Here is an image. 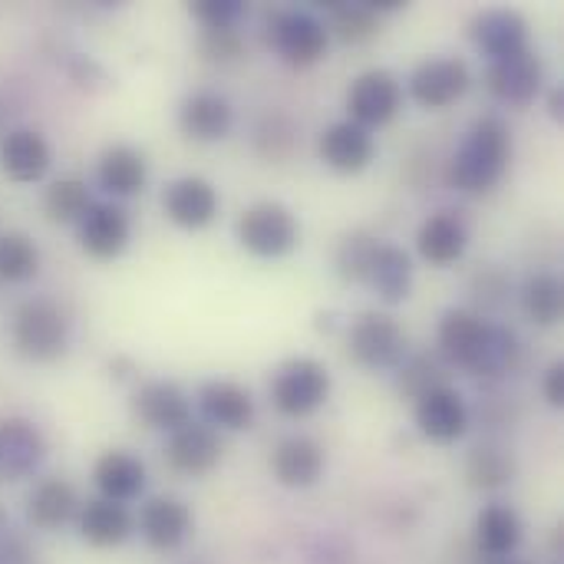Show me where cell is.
<instances>
[{
	"label": "cell",
	"instance_id": "9c48e42d",
	"mask_svg": "<svg viewBox=\"0 0 564 564\" xmlns=\"http://www.w3.org/2000/svg\"><path fill=\"white\" fill-rule=\"evenodd\" d=\"M473 76L469 66L456 56H436L426 59L413 69L410 76V96L423 106V109H446L453 102H459L469 89Z\"/></svg>",
	"mask_w": 564,
	"mask_h": 564
},
{
	"label": "cell",
	"instance_id": "e575fe53",
	"mask_svg": "<svg viewBox=\"0 0 564 564\" xmlns=\"http://www.w3.org/2000/svg\"><path fill=\"white\" fill-rule=\"evenodd\" d=\"M327 13H330V26L334 33L344 40V43H367L377 36V13L367 10V3H344V0H334V3H324Z\"/></svg>",
	"mask_w": 564,
	"mask_h": 564
},
{
	"label": "cell",
	"instance_id": "5b68a950",
	"mask_svg": "<svg viewBox=\"0 0 564 564\" xmlns=\"http://www.w3.org/2000/svg\"><path fill=\"white\" fill-rule=\"evenodd\" d=\"M327 393H330V373L324 364H317L311 357L288 360L271 380L274 410L284 416H294V420L321 410L327 403Z\"/></svg>",
	"mask_w": 564,
	"mask_h": 564
},
{
	"label": "cell",
	"instance_id": "6da1fadb",
	"mask_svg": "<svg viewBox=\"0 0 564 564\" xmlns=\"http://www.w3.org/2000/svg\"><path fill=\"white\" fill-rule=\"evenodd\" d=\"M440 357L473 377H502L519 360V337L476 311L453 307L440 321Z\"/></svg>",
	"mask_w": 564,
	"mask_h": 564
},
{
	"label": "cell",
	"instance_id": "603a6c76",
	"mask_svg": "<svg viewBox=\"0 0 564 564\" xmlns=\"http://www.w3.org/2000/svg\"><path fill=\"white\" fill-rule=\"evenodd\" d=\"M271 469L284 489H311L324 473V449L307 436H291L274 449Z\"/></svg>",
	"mask_w": 564,
	"mask_h": 564
},
{
	"label": "cell",
	"instance_id": "44dd1931",
	"mask_svg": "<svg viewBox=\"0 0 564 564\" xmlns=\"http://www.w3.org/2000/svg\"><path fill=\"white\" fill-rule=\"evenodd\" d=\"M198 406H202V416L208 420V426H218V430H248L254 423V400L245 387L238 383H228V380H212L202 387L198 393Z\"/></svg>",
	"mask_w": 564,
	"mask_h": 564
},
{
	"label": "cell",
	"instance_id": "d6a6232c",
	"mask_svg": "<svg viewBox=\"0 0 564 564\" xmlns=\"http://www.w3.org/2000/svg\"><path fill=\"white\" fill-rule=\"evenodd\" d=\"M93 198H89V188L83 178L76 175H66V178H56L46 195H43V212L50 221L56 225H79V218L89 212Z\"/></svg>",
	"mask_w": 564,
	"mask_h": 564
},
{
	"label": "cell",
	"instance_id": "b9f144b4",
	"mask_svg": "<svg viewBox=\"0 0 564 564\" xmlns=\"http://www.w3.org/2000/svg\"><path fill=\"white\" fill-rule=\"evenodd\" d=\"M542 390H545V400H549V406H555V410H562L564 406V364H552L549 370H545V383H542Z\"/></svg>",
	"mask_w": 564,
	"mask_h": 564
},
{
	"label": "cell",
	"instance_id": "f6af8a7d",
	"mask_svg": "<svg viewBox=\"0 0 564 564\" xmlns=\"http://www.w3.org/2000/svg\"><path fill=\"white\" fill-rule=\"evenodd\" d=\"M0 122H3V116H0Z\"/></svg>",
	"mask_w": 564,
	"mask_h": 564
},
{
	"label": "cell",
	"instance_id": "7402d4cb",
	"mask_svg": "<svg viewBox=\"0 0 564 564\" xmlns=\"http://www.w3.org/2000/svg\"><path fill=\"white\" fill-rule=\"evenodd\" d=\"M76 516H79V499L66 479H43L26 496V522L36 532H59Z\"/></svg>",
	"mask_w": 564,
	"mask_h": 564
},
{
	"label": "cell",
	"instance_id": "60d3db41",
	"mask_svg": "<svg viewBox=\"0 0 564 564\" xmlns=\"http://www.w3.org/2000/svg\"><path fill=\"white\" fill-rule=\"evenodd\" d=\"M198 46H202V53L208 59H218V63H228V59L241 56V36L235 30H205Z\"/></svg>",
	"mask_w": 564,
	"mask_h": 564
},
{
	"label": "cell",
	"instance_id": "74e56055",
	"mask_svg": "<svg viewBox=\"0 0 564 564\" xmlns=\"http://www.w3.org/2000/svg\"><path fill=\"white\" fill-rule=\"evenodd\" d=\"M294 135H297V129H294V122H291L284 112H268V116L258 122V129H254V145H258V152H261L264 159L281 162V159L291 155Z\"/></svg>",
	"mask_w": 564,
	"mask_h": 564
},
{
	"label": "cell",
	"instance_id": "7bdbcfd3",
	"mask_svg": "<svg viewBox=\"0 0 564 564\" xmlns=\"http://www.w3.org/2000/svg\"><path fill=\"white\" fill-rule=\"evenodd\" d=\"M549 112H552V119H564V89L562 86H555V89H552V96H549Z\"/></svg>",
	"mask_w": 564,
	"mask_h": 564
},
{
	"label": "cell",
	"instance_id": "7a4b0ae2",
	"mask_svg": "<svg viewBox=\"0 0 564 564\" xmlns=\"http://www.w3.org/2000/svg\"><path fill=\"white\" fill-rule=\"evenodd\" d=\"M512 159V132L499 116H482L466 132L463 145L453 155L449 182L466 195H482L496 188Z\"/></svg>",
	"mask_w": 564,
	"mask_h": 564
},
{
	"label": "cell",
	"instance_id": "277c9868",
	"mask_svg": "<svg viewBox=\"0 0 564 564\" xmlns=\"http://www.w3.org/2000/svg\"><path fill=\"white\" fill-rule=\"evenodd\" d=\"M238 241L254 258H284L301 241V225L291 208L278 202H258L241 212L238 218Z\"/></svg>",
	"mask_w": 564,
	"mask_h": 564
},
{
	"label": "cell",
	"instance_id": "2e32d148",
	"mask_svg": "<svg viewBox=\"0 0 564 564\" xmlns=\"http://www.w3.org/2000/svg\"><path fill=\"white\" fill-rule=\"evenodd\" d=\"M139 532L149 549L155 552H175L188 542L192 535V512L185 502L159 496L149 499L139 512Z\"/></svg>",
	"mask_w": 564,
	"mask_h": 564
},
{
	"label": "cell",
	"instance_id": "3957f363",
	"mask_svg": "<svg viewBox=\"0 0 564 564\" xmlns=\"http://www.w3.org/2000/svg\"><path fill=\"white\" fill-rule=\"evenodd\" d=\"M10 334H13V347L23 360L53 364L66 354L69 321L53 301L33 297V301H23L17 307Z\"/></svg>",
	"mask_w": 564,
	"mask_h": 564
},
{
	"label": "cell",
	"instance_id": "f546056e",
	"mask_svg": "<svg viewBox=\"0 0 564 564\" xmlns=\"http://www.w3.org/2000/svg\"><path fill=\"white\" fill-rule=\"evenodd\" d=\"M476 542L486 558H512L522 545V519L509 506H489L476 519Z\"/></svg>",
	"mask_w": 564,
	"mask_h": 564
},
{
	"label": "cell",
	"instance_id": "ab89813d",
	"mask_svg": "<svg viewBox=\"0 0 564 564\" xmlns=\"http://www.w3.org/2000/svg\"><path fill=\"white\" fill-rule=\"evenodd\" d=\"M0 564H40L23 532L13 529L10 516L0 509Z\"/></svg>",
	"mask_w": 564,
	"mask_h": 564
},
{
	"label": "cell",
	"instance_id": "ba28073f",
	"mask_svg": "<svg viewBox=\"0 0 564 564\" xmlns=\"http://www.w3.org/2000/svg\"><path fill=\"white\" fill-rule=\"evenodd\" d=\"M403 106V86L390 69H367L364 76L354 79L350 93H347V109H350V122L370 129L387 126Z\"/></svg>",
	"mask_w": 564,
	"mask_h": 564
},
{
	"label": "cell",
	"instance_id": "836d02e7",
	"mask_svg": "<svg viewBox=\"0 0 564 564\" xmlns=\"http://www.w3.org/2000/svg\"><path fill=\"white\" fill-rule=\"evenodd\" d=\"M36 268H40V251L33 238L20 231L0 235V281L3 284H23L36 274Z\"/></svg>",
	"mask_w": 564,
	"mask_h": 564
},
{
	"label": "cell",
	"instance_id": "83f0119b",
	"mask_svg": "<svg viewBox=\"0 0 564 564\" xmlns=\"http://www.w3.org/2000/svg\"><path fill=\"white\" fill-rule=\"evenodd\" d=\"M145 155L132 145H109L102 155H99V169H96V178H99V188L116 195V198H129L135 192H142L145 185Z\"/></svg>",
	"mask_w": 564,
	"mask_h": 564
},
{
	"label": "cell",
	"instance_id": "52a82bcc",
	"mask_svg": "<svg viewBox=\"0 0 564 564\" xmlns=\"http://www.w3.org/2000/svg\"><path fill=\"white\" fill-rule=\"evenodd\" d=\"M268 43L288 66H314L327 53V26L304 10H278L268 17Z\"/></svg>",
	"mask_w": 564,
	"mask_h": 564
},
{
	"label": "cell",
	"instance_id": "4dcf8cb0",
	"mask_svg": "<svg viewBox=\"0 0 564 564\" xmlns=\"http://www.w3.org/2000/svg\"><path fill=\"white\" fill-rule=\"evenodd\" d=\"M522 311L532 324L539 327H552L562 321L564 311V288L562 281L549 271H539L525 281L522 288Z\"/></svg>",
	"mask_w": 564,
	"mask_h": 564
},
{
	"label": "cell",
	"instance_id": "cb8c5ba5",
	"mask_svg": "<svg viewBox=\"0 0 564 564\" xmlns=\"http://www.w3.org/2000/svg\"><path fill=\"white\" fill-rule=\"evenodd\" d=\"M235 112L218 93H195L178 109V126L195 142H218L231 132Z\"/></svg>",
	"mask_w": 564,
	"mask_h": 564
},
{
	"label": "cell",
	"instance_id": "d590c367",
	"mask_svg": "<svg viewBox=\"0 0 564 564\" xmlns=\"http://www.w3.org/2000/svg\"><path fill=\"white\" fill-rule=\"evenodd\" d=\"M446 387V364L436 354H420L400 364V390L413 400H420L423 393Z\"/></svg>",
	"mask_w": 564,
	"mask_h": 564
},
{
	"label": "cell",
	"instance_id": "d6986e66",
	"mask_svg": "<svg viewBox=\"0 0 564 564\" xmlns=\"http://www.w3.org/2000/svg\"><path fill=\"white\" fill-rule=\"evenodd\" d=\"M473 43L489 59H506L529 50V23L519 10H486L473 20Z\"/></svg>",
	"mask_w": 564,
	"mask_h": 564
},
{
	"label": "cell",
	"instance_id": "ac0fdd59",
	"mask_svg": "<svg viewBox=\"0 0 564 564\" xmlns=\"http://www.w3.org/2000/svg\"><path fill=\"white\" fill-rule=\"evenodd\" d=\"M169 466L182 476H208L221 459V440L205 423H185L169 440Z\"/></svg>",
	"mask_w": 564,
	"mask_h": 564
},
{
	"label": "cell",
	"instance_id": "d4e9b609",
	"mask_svg": "<svg viewBox=\"0 0 564 564\" xmlns=\"http://www.w3.org/2000/svg\"><path fill=\"white\" fill-rule=\"evenodd\" d=\"M367 284L377 291L383 304H403L413 291V261L403 248L397 245H377L370 268H367Z\"/></svg>",
	"mask_w": 564,
	"mask_h": 564
},
{
	"label": "cell",
	"instance_id": "9a60e30c",
	"mask_svg": "<svg viewBox=\"0 0 564 564\" xmlns=\"http://www.w3.org/2000/svg\"><path fill=\"white\" fill-rule=\"evenodd\" d=\"M317 149H321L324 165L334 169V172H340V175H357V172H364V169L373 162V155H377L373 135H370L364 126L350 122V119L327 126V129L321 132Z\"/></svg>",
	"mask_w": 564,
	"mask_h": 564
},
{
	"label": "cell",
	"instance_id": "4fadbf2b",
	"mask_svg": "<svg viewBox=\"0 0 564 564\" xmlns=\"http://www.w3.org/2000/svg\"><path fill=\"white\" fill-rule=\"evenodd\" d=\"M129 245V215L119 205L93 202L79 218V248L96 261H112Z\"/></svg>",
	"mask_w": 564,
	"mask_h": 564
},
{
	"label": "cell",
	"instance_id": "8992f818",
	"mask_svg": "<svg viewBox=\"0 0 564 564\" xmlns=\"http://www.w3.org/2000/svg\"><path fill=\"white\" fill-rule=\"evenodd\" d=\"M347 350L364 370H397L406 360V330L390 314H364L347 334Z\"/></svg>",
	"mask_w": 564,
	"mask_h": 564
},
{
	"label": "cell",
	"instance_id": "5bb4252c",
	"mask_svg": "<svg viewBox=\"0 0 564 564\" xmlns=\"http://www.w3.org/2000/svg\"><path fill=\"white\" fill-rule=\"evenodd\" d=\"M43 456V433L30 420H0V482H20L33 476Z\"/></svg>",
	"mask_w": 564,
	"mask_h": 564
},
{
	"label": "cell",
	"instance_id": "e0dca14e",
	"mask_svg": "<svg viewBox=\"0 0 564 564\" xmlns=\"http://www.w3.org/2000/svg\"><path fill=\"white\" fill-rule=\"evenodd\" d=\"M132 410L149 430L175 433L185 423H192V403H188L185 390L169 380H152V383L139 387V393L132 397Z\"/></svg>",
	"mask_w": 564,
	"mask_h": 564
},
{
	"label": "cell",
	"instance_id": "ffe728a7",
	"mask_svg": "<svg viewBox=\"0 0 564 564\" xmlns=\"http://www.w3.org/2000/svg\"><path fill=\"white\" fill-rule=\"evenodd\" d=\"M53 155L46 139L36 129H10L0 139V169L13 182H40L50 169Z\"/></svg>",
	"mask_w": 564,
	"mask_h": 564
},
{
	"label": "cell",
	"instance_id": "f35d334b",
	"mask_svg": "<svg viewBox=\"0 0 564 564\" xmlns=\"http://www.w3.org/2000/svg\"><path fill=\"white\" fill-rule=\"evenodd\" d=\"M245 3L241 0H195L192 3V17L205 26V30H235V23L245 17Z\"/></svg>",
	"mask_w": 564,
	"mask_h": 564
},
{
	"label": "cell",
	"instance_id": "4316f807",
	"mask_svg": "<svg viewBox=\"0 0 564 564\" xmlns=\"http://www.w3.org/2000/svg\"><path fill=\"white\" fill-rule=\"evenodd\" d=\"M135 532V522L126 506L109 499H93L79 506V535L93 549H119Z\"/></svg>",
	"mask_w": 564,
	"mask_h": 564
},
{
	"label": "cell",
	"instance_id": "8fae6325",
	"mask_svg": "<svg viewBox=\"0 0 564 564\" xmlns=\"http://www.w3.org/2000/svg\"><path fill=\"white\" fill-rule=\"evenodd\" d=\"M416 426L433 443H456L469 430V406L456 387H436L416 400Z\"/></svg>",
	"mask_w": 564,
	"mask_h": 564
},
{
	"label": "cell",
	"instance_id": "ee69618b",
	"mask_svg": "<svg viewBox=\"0 0 564 564\" xmlns=\"http://www.w3.org/2000/svg\"><path fill=\"white\" fill-rule=\"evenodd\" d=\"M482 564H532V562H519V558H482Z\"/></svg>",
	"mask_w": 564,
	"mask_h": 564
},
{
	"label": "cell",
	"instance_id": "f1b7e54d",
	"mask_svg": "<svg viewBox=\"0 0 564 564\" xmlns=\"http://www.w3.org/2000/svg\"><path fill=\"white\" fill-rule=\"evenodd\" d=\"M466 245H469V235H466V225L453 215V212H440V215H430L416 235V248L420 254L430 261V264H453L466 254Z\"/></svg>",
	"mask_w": 564,
	"mask_h": 564
},
{
	"label": "cell",
	"instance_id": "484cf974",
	"mask_svg": "<svg viewBox=\"0 0 564 564\" xmlns=\"http://www.w3.org/2000/svg\"><path fill=\"white\" fill-rule=\"evenodd\" d=\"M93 486L99 489L102 499L109 502H129L145 489V466L122 449L102 453L93 466Z\"/></svg>",
	"mask_w": 564,
	"mask_h": 564
},
{
	"label": "cell",
	"instance_id": "7c38bea8",
	"mask_svg": "<svg viewBox=\"0 0 564 564\" xmlns=\"http://www.w3.org/2000/svg\"><path fill=\"white\" fill-rule=\"evenodd\" d=\"M162 208H165L172 225L198 231V228L212 225L215 215H218V188L208 178H198V175L175 178L162 195Z\"/></svg>",
	"mask_w": 564,
	"mask_h": 564
},
{
	"label": "cell",
	"instance_id": "1f68e13d",
	"mask_svg": "<svg viewBox=\"0 0 564 564\" xmlns=\"http://www.w3.org/2000/svg\"><path fill=\"white\" fill-rule=\"evenodd\" d=\"M466 479L473 489H502L516 479V456L502 446H476L466 463Z\"/></svg>",
	"mask_w": 564,
	"mask_h": 564
},
{
	"label": "cell",
	"instance_id": "8d00e7d4",
	"mask_svg": "<svg viewBox=\"0 0 564 564\" xmlns=\"http://www.w3.org/2000/svg\"><path fill=\"white\" fill-rule=\"evenodd\" d=\"M377 238L367 235V231H354L347 235L340 245H337V274L350 284H360L367 281V268H370V258L377 251Z\"/></svg>",
	"mask_w": 564,
	"mask_h": 564
},
{
	"label": "cell",
	"instance_id": "30bf717a",
	"mask_svg": "<svg viewBox=\"0 0 564 564\" xmlns=\"http://www.w3.org/2000/svg\"><path fill=\"white\" fill-rule=\"evenodd\" d=\"M486 79H489V93L499 102H506V106H529L542 93L545 66H542V59L532 50H522L516 56L492 59Z\"/></svg>",
	"mask_w": 564,
	"mask_h": 564
}]
</instances>
